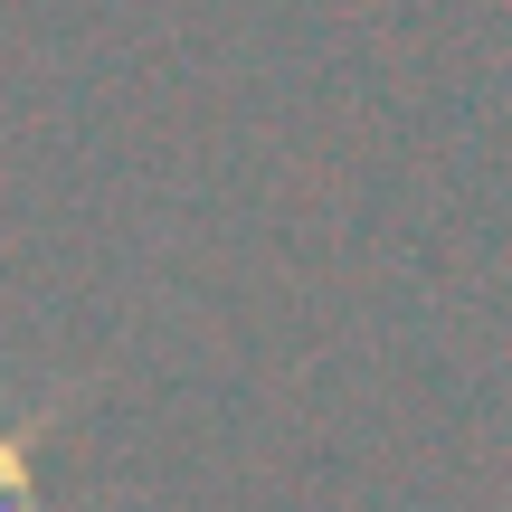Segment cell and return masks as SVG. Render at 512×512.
<instances>
[{"label": "cell", "mask_w": 512, "mask_h": 512, "mask_svg": "<svg viewBox=\"0 0 512 512\" xmlns=\"http://www.w3.org/2000/svg\"><path fill=\"white\" fill-rule=\"evenodd\" d=\"M0 512H38V427H0Z\"/></svg>", "instance_id": "1"}]
</instances>
